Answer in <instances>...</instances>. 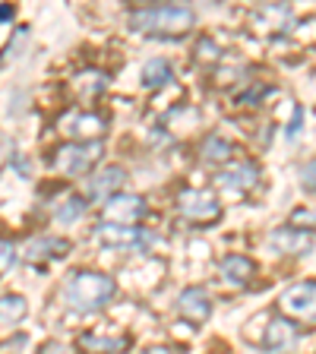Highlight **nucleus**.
Here are the masks:
<instances>
[{"instance_id":"1","label":"nucleus","mask_w":316,"mask_h":354,"mask_svg":"<svg viewBox=\"0 0 316 354\" xmlns=\"http://www.w3.org/2000/svg\"><path fill=\"white\" fill-rule=\"evenodd\" d=\"M127 26L149 38H180L196 26V13L184 3H155V7H136L127 16Z\"/></svg>"},{"instance_id":"2","label":"nucleus","mask_w":316,"mask_h":354,"mask_svg":"<svg viewBox=\"0 0 316 354\" xmlns=\"http://www.w3.org/2000/svg\"><path fill=\"white\" fill-rule=\"evenodd\" d=\"M118 295V285L111 275H102L95 269H80V272L66 275L64 288H60V297L70 310H80V313H92V310L108 307Z\"/></svg>"},{"instance_id":"3","label":"nucleus","mask_w":316,"mask_h":354,"mask_svg":"<svg viewBox=\"0 0 316 354\" xmlns=\"http://www.w3.org/2000/svg\"><path fill=\"white\" fill-rule=\"evenodd\" d=\"M102 142H64L48 155V165L60 177H80L102 158Z\"/></svg>"},{"instance_id":"4","label":"nucleus","mask_w":316,"mask_h":354,"mask_svg":"<svg viewBox=\"0 0 316 354\" xmlns=\"http://www.w3.org/2000/svg\"><path fill=\"white\" fill-rule=\"evenodd\" d=\"M177 215L190 225H215L221 218V203L212 196L209 190H180L177 193V203H174Z\"/></svg>"},{"instance_id":"5","label":"nucleus","mask_w":316,"mask_h":354,"mask_svg":"<svg viewBox=\"0 0 316 354\" xmlns=\"http://www.w3.org/2000/svg\"><path fill=\"white\" fill-rule=\"evenodd\" d=\"M257 345L269 354H288L301 345V329L288 317H266V329L259 332Z\"/></svg>"},{"instance_id":"6","label":"nucleus","mask_w":316,"mask_h":354,"mask_svg":"<svg viewBox=\"0 0 316 354\" xmlns=\"http://www.w3.org/2000/svg\"><path fill=\"white\" fill-rule=\"evenodd\" d=\"M281 317L301 319V323H316V281H297L279 297Z\"/></svg>"},{"instance_id":"7","label":"nucleus","mask_w":316,"mask_h":354,"mask_svg":"<svg viewBox=\"0 0 316 354\" xmlns=\"http://www.w3.org/2000/svg\"><path fill=\"white\" fill-rule=\"evenodd\" d=\"M95 243L104 250H146L152 237L142 228H127V225H111V221H98Z\"/></svg>"},{"instance_id":"8","label":"nucleus","mask_w":316,"mask_h":354,"mask_svg":"<svg viewBox=\"0 0 316 354\" xmlns=\"http://www.w3.org/2000/svg\"><path fill=\"white\" fill-rule=\"evenodd\" d=\"M60 130L70 136V142H102L108 118H102L98 111H70L60 120Z\"/></svg>"},{"instance_id":"9","label":"nucleus","mask_w":316,"mask_h":354,"mask_svg":"<svg viewBox=\"0 0 316 354\" xmlns=\"http://www.w3.org/2000/svg\"><path fill=\"white\" fill-rule=\"evenodd\" d=\"M149 215L146 199L136 196V193H118L114 199L104 203V212L102 218L111 221V225H127V228H136L142 218Z\"/></svg>"},{"instance_id":"10","label":"nucleus","mask_w":316,"mask_h":354,"mask_svg":"<svg viewBox=\"0 0 316 354\" xmlns=\"http://www.w3.org/2000/svg\"><path fill=\"white\" fill-rule=\"evenodd\" d=\"M259 177V168L253 162H231L228 168H221L219 174H215V187L225 193H231V196H241V193L253 190V184H257Z\"/></svg>"},{"instance_id":"11","label":"nucleus","mask_w":316,"mask_h":354,"mask_svg":"<svg viewBox=\"0 0 316 354\" xmlns=\"http://www.w3.org/2000/svg\"><path fill=\"white\" fill-rule=\"evenodd\" d=\"M269 247L285 253V257H304L313 250V228H291V225L275 228L269 234Z\"/></svg>"},{"instance_id":"12","label":"nucleus","mask_w":316,"mask_h":354,"mask_svg":"<svg viewBox=\"0 0 316 354\" xmlns=\"http://www.w3.org/2000/svg\"><path fill=\"white\" fill-rule=\"evenodd\" d=\"M177 313L193 326L206 323V319L212 317V297H209V291L206 288H199V285L184 288L180 297H177Z\"/></svg>"},{"instance_id":"13","label":"nucleus","mask_w":316,"mask_h":354,"mask_svg":"<svg viewBox=\"0 0 316 354\" xmlns=\"http://www.w3.org/2000/svg\"><path fill=\"white\" fill-rule=\"evenodd\" d=\"M124 180H127V171L124 168H118V165H111V168H104V171H98L95 177H89L86 180V199H114L118 196V190L124 187Z\"/></svg>"},{"instance_id":"14","label":"nucleus","mask_w":316,"mask_h":354,"mask_svg":"<svg viewBox=\"0 0 316 354\" xmlns=\"http://www.w3.org/2000/svg\"><path fill=\"white\" fill-rule=\"evenodd\" d=\"M133 345L130 335H102V332H82L76 339L80 354H120Z\"/></svg>"},{"instance_id":"15","label":"nucleus","mask_w":316,"mask_h":354,"mask_svg":"<svg viewBox=\"0 0 316 354\" xmlns=\"http://www.w3.org/2000/svg\"><path fill=\"white\" fill-rule=\"evenodd\" d=\"M219 272H221V281H225V285L243 288V285H250L257 266H253L247 257H241V253H228V257L219 263Z\"/></svg>"},{"instance_id":"16","label":"nucleus","mask_w":316,"mask_h":354,"mask_svg":"<svg viewBox=\"0 0 316 354\" xmlns=\"http://www.w3.org/2000/svg\"><path fill=\"white\" fill-rule=\"evenodd\" d=\"M70 253V241L66 237H35V241L26 247V259L29 263H41V259H64Z\"/></svg>"},{"instance_id":"17","label":"nucleus","mask_w":316,"mask_h":354,"mask_svg":"<svg viewBox=\"0 0 316 354\" xmlns=\"http://www.w3.org/2000/svg\"><path fill=\"white\" fill-rule=\"evenodd\" d=\"M104 88H108V73L102 70H82L73 76V92L80 102H95L104 95Z\"/></svg>"},{"instance_id":"18","label":"nucleus","mask_w":316,"mask_h":354,"mask_svg":"<svg viewBox=\"0 0 316 354\" xmlns=\"http://www.w3.org/2000/svg\"><path fill=\"white\" fill-rule=\"evenodd\" d=\"M174 80V70H171V64L165 57H152V60H146V66H142V86L146 88H162V86H168V82Z\"/></svg>"},{"instance_id":"19","label":"nucleus","mask_w":316,"mask_h":354,"mask_svg":"<svg viewBox=\"0 0 316 354\" xmlns=\"http://www.w3.org/2000/svg\"><path fill=\"white\" fill-rule=\"evenodd\" d=\"M29 313V304L22 295H3L0 297V326H16L26 319Z\"/></svg>"},{"instance_id":"20","label":"nucleus","mask_w":316,"mask_h":354,"mask_svg":"<svg viewBox=\"0 0 316 354\" xmlns=\"http://www.w3.org/2000/svg\"><path fill=\"white\" fill-rule=\"evenodd\" d=\"M231 158V142L221 140L219 133H212V136H206V142H203V162L206 165H221Z\"/></svg>"},{"instance_id":"21","label":"nucleus","mask_w":316,"mask_h":354,"mask_svg":"<svg viewBox=\"0 0 316 354\" xmlns=\"http://www.w3.org/2000/svg\"><path fill=\"white\" fill-rule=\"evenodd\" d=\"M82 215H86V196H66L57 206L54 218L64 221V225H73V221H80Z\"/></svg>"},{"instance_id":"22","label":"nucleus","mask_w":316,"mask_h":354,"mask_svg":"<svg viewBox=\"0 0 316 354\" xmlns=\"http://www.w3.org/2000/svg\"><path fill=\"white\" fill-rule=\"evenodd\" d=\"M253 19H257V22L269 19V26H266V29H281V26L291 19V10H288V7H259L257 13H253Z\"/></svg>"},{"instance_id":"23","label":"nucleus","mask_w":316,"mask_h":354,"mask_svg":"<svg viewBox=\"0 0 316 354\" xmlns=\"http://www.w3.org/2000/svg\"><path fill=\"white\" fill-rule=\"evenodd\" d=\"M219 57H221V48L212 41V38H203V41L196 44V60L199 64H215Z\"/></svg>"},{"instance_id":"24","label":"nucleus","mask_w":316,"mask_h":354,"mask_svg":"<svg viewBox=\"0 0 316 354\" xmlns=\"http://www.w3.org/2000/svg\"><path fill=\"white\" fill-rule=\"evenodd\" d=\"M16 263V247L10 241H0V275L10 272Z\"/></svg>"},{"instance_id":"25","label":"nucleus","mask_w":316,"mask_h":354,"mask_svg":"<svg viewBox=\"0 0 316 354\" xmlns=\"http://www.w3.org/2000/svg\"><path fill=\"white\" fill-rule=\"evenodd\" d=\"M301 187L307 193H316V158H310V162L301 168Z\"/></svg>"},{"instance_id":"26","label":"nucleus","mask_w":316,"mask_h":354,"mask_svg":"<svg viewBox=\"0 0 316 354\" xmlns=\"http://www.w3.org/2000/svg\"><path fill=\"white\" fill-rule=\"evenodd\" d=\"M269 88L266 86H257V88H250V92H243V95H237V104H243V108H250V102L257 104L259 102V95H266Z\"/></svg>"},{"instance_id":"27","label":"nucleus","mask_w":316,"mask_h":354,"mask_svg":"<svg viewBox=\"0 0 316 354\" xmlns=\"http://www.w3.org/2000/svg\"><path fill=\"white\" fill-rule=\"evenodd\" d=\"M301 124H304V108H295V118H291V124H288V130H285L288 140H295L297 133H301Z\"/></svg>"},{"instance_id":"28","label":"nucleus","mask_w":316,"mask_h":354,"mask_svg":"<svg viewBox=\"0 0 316 354\" xmlns=\"http://www.w3.org/2000/svg\"><path fill=\"white\" fill-rule=\"evenodd\" d=\"M13 19V7H0V22H10Z\"/></svg>"}]
</instances>
